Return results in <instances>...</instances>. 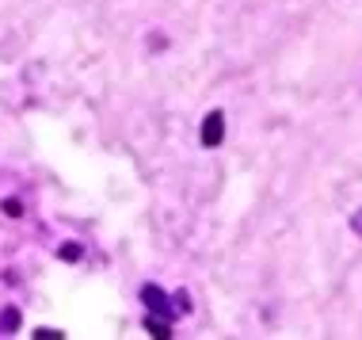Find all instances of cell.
Here are the masks:
<instances>
[{"mask_svg": "<svg viewBox=\"0 0 362 340\" xmlns=\"http://www.w3.org/2000/svg\"><path fill=\"white\" fill-rule=\"evenodd\" d=\"M355 230L362 233V215H355Z\"/></svg>", "mask_w": 362, "mask_h": 340, "instance_id": "3957f363", "label": "cell"}, {"mask_svg": "<svg viewBox=\"0 0 362 340\" xmlns=\"http://www.w3.org/2000/svg\"><path fill=\"white\" fill-rule=\"evenodd\" d=\"M221 130H225V119H221V111H214L206 123H202V142L206 145H218L221 142Z\"/></svg>", "mask_w": 362, "mask_h": 340, "instance_id": "6da1fadb", "label": "cell"}, {"mask_svg": "<svg viewBox=\"0 0 362 340\" xmlns=\"http://www.w3.org/2000/svg\"><path fill=\"white\" fill-rule=\"evenodd\" d=\"M145 302H149V306H156V310L164 314V298H160V290H145Z\"/></svg>", "mask_w": 362, "mask_h": 340, "instance_id": "7a4b0ae2", "label": "cell"}]
</instances>
